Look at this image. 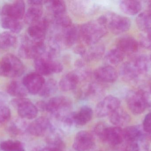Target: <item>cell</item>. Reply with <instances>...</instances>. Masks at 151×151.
I'll return each instance as SVG.
<instances>
[{
  "instance_id": "obj_31",
  "label": "cell",
  "mask_w": 151,
  "mask_h": 151,
  "mask_svg": "<svg viewBox=\"0 0 151 151\" xmlns=\"http://www.w3.org/2000/svg\"><path fill=\"white\" fill-rule=\"evenodd\" d=\"M125 56L123 52L116 48L111 50L106 54L105 59L109 65H116L123 61Z\"/></svg>"
},
{
  "instance_id": "obj_11",
  "label": "cell",
  "mask_w": 151,
  "mask_h": 151,
  "mask_svg": "<svg viewBox=\"0 0 151 151\" xmlns=\"http://www.w3.org/2000/svg\"><path fill=\"white\" fill-rule=\"evenodd\" d=\"M120 101L119 98L113 96H107L98 104L95 111L96 115L99 118L110 116L111 113L120 107Z\"/></svg>"
},
{
  "instance_id": "obj_30",
  "label": "cell",
  "mask_w": 151,
  "mask_h": 151,
  "mask_svg": "<svg viewBox=\"0 0 151 151\" xmlns=\"http://www.w3.org/2000/svg\"><path fill=\"white\" fill-rule=\"evenodd\" d=\"M17 38L13 33L4 32L0 33V48L8 50L16 45Z\"/></svg>"
},
{
  "instance_id": "obj_36",
  "label": "cell",
  "mask_w": 151,
  "mask_h": 151,
  "mask_svg": "<svg viewBox=\"0 0 151 151\" xmlns=\"http://www.w3.org/2000/svg\"><path fill=\"white\" fill-rule=\"evenodd\" d=\"M104 87L103 83L98 82H94L90 83L87 87L84 93L86 97H97L102 95Z\"/></svg>"
},
{
  "instance_id": "obj_35",
  "label": "cell",
  "mask_w": 151,
  "mask_h": 151,
  "mask_svg": "<svg viewBox=\"0 0 151 151\" xmlns=\"http://www.w3.org/2000/svg\"><path fill=\"white\" fill-rule=\"evenodd\" d=\"M128 142V144L127 147V151H149V144L146 141V137Z\"/></svg>"
},
{
  "instance_id": "obj_39",
  "label": "cell",
  "mask_w": 151,
  "mask_h": 151,
  "mask_svg": "<svg viewBox=\"0 0 151 151\" xmlns=\"http://www.w3.org/2000/svg\"><path fill=\"white\" fill-rule=\"evenodd\" d=\"M28 126H26V124L24 121L18 120L11 124L9 128V133L13 136H18L23 134L24 131L27 130Z\"/></svg>"
},
{
  "instance_id": "obj_41",
  "label": "cell",
  "mask_w": 151,
  "mask_h": 151,
  "mask_svg": "<svg viewBox=\"0 0 151 151\" xmlns=\"http://www.w3.org/2000/svg\"><path fill=\"white\" fill-rule=\"evenodd\" d=\"M140 42L144 48L151 50V27L143 31L140 37Z\"/></svg>"
},
{
  "instance_id": "obj_45",
  "label": "cell",
  "mask_w": 151,
  "mask_h": 151,
  "mask_svg": "<svg viewBox=\"0 0 151 151\" xmlns=\"http://www.w3.org/2000/svg\"><path fill=\"white\" fill-rule=\"evenodd\" d=\"M147 102L148 106H151V83L149 86L148 91L142 90Z\"/></svg>"
},
{
  "instance_id": "obj_51",
  "label": "cell",
  "mask_w": 151,
  "mask_h": 151,
  "mask_svg": "<svg viewBox=\"0 0 151 151\" xmlns=\"http://www.w3.org/2000/svg\"><path fill=\"white\" fill-rule=\"evenodd\" d=\"M150 61H151V56H150Z\"/></svg>"
},
{
  "instance_id": "obj_42",
  "label": "cell",
  "mask_w": 151,
  "mask_h": 151,
  "mask_svg": "<svg viewBox=\"0 0 151 151\" xmlns=\"http://www.w3.org/2000/svg\"><path fill=\"white\" fill-rule=\"evenodd\" d=\"M11 118V111L9 107L3 105L0 106V125L9 121Z\"/></svg>"
},
{
  "instance_id": "obj_4",
  "label": "cell",
  "mask_w": 151,
  "mask_h": 151,
  "mask_svg": "<svg viewBox=\"0 0 151 151\" xmlns=\"http://www.w3.org/2000/svg\"><path fill=\"white\" fill-rule=\"evenodd\" d=\"M72 106L71 100L66 97L57 96L51 98L47 103V111L61 120L69 114Z\"/></svg>"
},
{
  "instance_id": "obj_23",
  "label": "cell",
  "mask_w": 151,
  "mask_h": 151,
  "mask_svg": "<svg viewBox=\"0 0 151 151\" xmlns=\"http://www.w3.org/2000/svg\"><path fill=\"white\" fill-rule=\"evenodd\" d=\"M42 6L31 5L25 14V22L30 25L36 24L42 18Z\"/></svg>"
},
{
  "instance_id": "obj_1",
  "label": "cell",
  "mask_w": 151,
  "mask_h": 151,
  "mask_svg": "<svg viewBox=\"0 0 151 151\" xmlns=\"http://www.w3.org/2000/svg\"><path fill=\"white\" fill-rule=\"evenodd\" d=\"M107 27L99 18L80 27V40L83 45H96L107 33Z\"/></svg>"
},
{
  "instance_id": "obj_40",
  "label": "cell",
  "mask_w": 151,
  "mask_h": 151,
  "mask_svg": "<svg viewBox=\"0 0 151 151\" xmlns=\"http://www.w3.org/2000/svg\"><path fill=\"white\" fill-rule=\"evenodd\" d=\"M140 75L145 74L149 70V63L147 57L143 55L137 56L134 59Z\"/></svg>"
},
{
  "instance_id": "obj_50",
  "label": "cell",
  "mask_w": 151,
  "mask_h": 151,
  "mask_svg": "<svg viewBox=\"0 0 151 151\" xmlns=\"http://www.w3.org/2000/svg\"><path fill=\"white\" fill-rule=\"evenodd\" d=\"M149 10H148L150 11L151 12V1H150V4H149Z\"/></svg>"
},
{
  "instance_id": "obj_37",
  "label": "cell",
  "mask_w": 151,
  "mask_h": 151,
  "mask_svg": "<svg viewBox=\"0 0 151 151\" xmlns=\"http://www.w3.org/2000/svg\"><path fill=\"white\" fill-rule=\"evenodd\" d=\"M0 149L2 151H25L22 143L12 140H7L1 143Z\"/></svg>"
},
{
  "instance_id": "obj_43",
  "label": "cell",
  "mask_w": 151,
  "mask_h": 151,
  "mask_svg": "<svg viewBox=\"0 0 151 151\" xmlns=\"http://www.w3.org/2000/svg\"><path fill=\"white\" fill-rule=\"evenodd\" d=\"M106 127H106L104 124L100 123L98 124L94 129V133L97 136L102 140H103Z\"/></svg>"
},
{
  "instance_id": "obj_14",
  "label": "cell",
  "mask_w": 151,
  "mask_h": 151,
  "mask_svg": "<svg viewBox=\"0 0 151 151\" xmlns=\"http://www.w3.org/2000/svg\"><path fill=\"white\" fill-rule=\"evenodd\" d=\"M94 76L97 81L102 83H113L117 80L118 74L112 66L106 65L96 69Z\"/></svg>"
},
{
  "instance_id": "obj_19",
  "label": "cell",
  "mask_w": 151,
  "mask_h": 151,
  "mask_svg": "<svg viewBox=\"0 0 151 151\" xmlns=\"http://www.w3.org/2000/svg\"><path fill=\"white\" fill-rule=\"evenodd\" d=\"M121 78L126 82H131L140 75L138 68L134 59L124 63L119 69Z\"/></svg>"
},
{
  "instance_id": "obj_26",
  "label": "cell",
  "mask_w": 151,
  "mask_h": 151,
  "mask_svg": "<svg viewBox=\"0 0 151 151\" xmlns=\"http://www.w3.org/2000/svg\"><path fill=\"white\" fill-rule=\"evenodd\" d=\"M105 52V48L104 45H94L89 48L86 49V51L82 57L87 62L96 61L101 59Z\"/></svg>"
},
{
  "instance_id": "obj_46",
  "label": "cell",
  "mask_w": 151,
  "mask_h": 151,
  "mask_svg": "<svg viewBox=\"0 0 151 151\" xmlns=\"http://www.w3.org/2000/svg\"><path fill=\"white\" fill-rule=\"evenodd\" d=\"M86 49L87 48L85 47V45L83 44H80L75 47L74 51L76 54L82 57L86 51Z\"/></svg>"
},
{
  "instance_id": "obj_15",
  "label": "cell",
  "mask_w": 151,
  "mask_h": 151,
  "mask_svg": "<svg viewBox=\"0 0 151 151\" xmlns=\"http://www.w3.org/2000/svg\"><path fill=\"white\" fill-rule=\"evenodd\" d=\"M95 4L88 1H71L70 8L72 12L78 16H85L92 14L98 9Z\"/></svg>"
},
{
  "instance_id": "obj_7",
  "label": "cell",
  "mask_w": 151,
  "mask_h": 151,
  "mask_svg": "<svg viewBox=\"0 0 151 151\" xmlns=\"http://www.w3.org/2000/svg\"><path fill=\"white\" fill-rule=\"evenodd\" d=\"M59 46L71 47L80 40V27L73 24L68 28L62 29L61 33L52 38Z\"/></svg>"
},
{
  "instance_id": "obj_47",
  "label": "cell",
  "mask_w": 151,
  "mask_h": 151,
  "mask_svg": "<svg viewBox=\"0 0 151 151\" xmlns=\"http://www.w3.org/2000/svg\"><path fill=\"white\" fill-rule=\"evenodd\" d=\"M62 150L54 147L47 146L44 147H37L34 149L32 151H62Z\"/></svg>"
},
{
  "instance_id": "obj_12",
  "label": "cell",
  "mask_w": 151,
  "mask_h": 151,
  "mask_svg": "<svg viewBox=\"0 0 151 151\" xmlns=\"http://www.w3.org/2000/svg\"><path fill=\"white\" fill-rule=\"evenodd\" d=\"M42 75L37 72H32L24 76L22 83L28 93L32 95L39 94L45 82Z\"/></svg>"
},
{
  "instance_id": "obj_16",
  "label": "cell",
  "mask_w": 151,
  "mask_h": 151,
  "mask_svg": "<svg viewBox=\"0 0 151 151\" xmlns=\"http://www.w3.org/2000/svg\"><path fill=\"white\" fill-rule=\"evenodd\" d=\"M95 144L91 134L86 131H81L76 135L73 148L76 151H86L91 150Z\"/></svg>"
},
{
  "instance_id": "obj_44",
  "label": "cell",
  "mask_w": 151,
  "mask_h": 151,
  "mask_svg": "<svg viewBox=\"0 0 151 151\" xmlns=\"http://www.w3.org/2000/svg\"><path fill=\"white\" fill-rule=\"evenodd\" d=\"M143 129L145 133L151 134V112L145 116L143 123Z\"/></svg>"
},
{
  "instance_id": "obj_25",
  "label": "cell",
  "mask_w": 151,
  "mask_h": 151,
  "mask_svg": "<svg viewBox=\"0 0 151 151\" xmlns=\"http://www.w3.org/2000/svg\"><path fill=\"white\" fill-rule=\"evenodd\" d=\"M109 117L111 123L120 127L128 124L130 119L128 113L120 107L111 113Z\"/></svg>"
},
{
  "instance_id": "obj_6",
  "label": "cell",
  "mask_w": 151,
  "mask_h": 151,
  "mask_svg": "<svg viewBox=\"0 0 151 151\" xmlns=\"http://www.w3.org/2000/svg\"><path fill=\"white\" fill-rule=\"evenodd\" d=\"M49 26L48 20L46 18H42L38 23L29 26L26 37L36 44H44L46 33Z\"/></svg>"
},
{
  "instance_id": "obj_9",
  "label": "cell",
  "mask_w": 151,
  "mask_h": 151,
  "mask_svg": "<svg viewBox=\"0 0 151 151\" xmlns=\"http://www.w3.org/2000/svg\"><path fill=\"white\" fill-rule=\"evenodd\" d=\"M44 44H36L29 40L25 37L19 49L20 57L26 59H35L42 56L46 51Z\"/></svg>"
},
{
  "instance_id": "obj_24",
  "label": "cell",
  "mask_w": 151,
  "mask_h": 151,
  "mask_svg": "<svg viewBox=\"0 0 151 151\" xmlns=\"http://www.w3.org/2000/svg\"><path fill=\"white\" fill-rule=\"evenodd\" d=\"M121 10L127 15L134 16L138 14L142 9V3L138 1H122L119 4Z\"/></svg>"
},
{
  "instance_id": "obj_34",
  "label": "cell",
  "mask_w": 151,
  "mask_h": 151,
  "mask_svg": "<svg viewBox=\"0 0 151 151\" xmlns=\"http://www.w3.org/2000/svg\"><path fill=\"white\" fill-rule=\"evenodd\" d=\"M138 27L142 31L147 30L151 27V12L149 10L142 12L136 19Z\"/></svg>"
},
{
  "instance_id": "obj_29",
  "label": "cell",
  "mask_w": 151,
  "mask_h": 151,
  "mask_svg": "<svg viewBox=\"0 0 151 151\" xmlns=\"http://www.w3.org/2000/svg\"><path fill=\"white\" fill-rule=\"evenodd\" d=\"M2 27L9 30L13 33H19L23 28L19 20L7 17H3L1 21Z\"/></svg>"
},
{
  "instance_id": "obj_28",
  "label": "cell",
  "mask_w": 151,
  "mask_h": 151,
  "mask_svg": "<svg viewBox=\"0 0 151 151\" xmlns=\"http://www.w3.org/2000/svg\"><path fill=\"white\" fill-rule=\"evenodd\" d=\"M125 140L132 142L140 138L146 137V134L142 128L139 126H131L124 129Z\"/></svg>"
},
{
  "instance_id": "obj_2",
  "label": "cell",
  "mask_w": 151,
  "mask_h": 151,
  "mask_svg": "<svg viewBox=\"0 0 151 151\" xmlns=\"http://www.w3.org/2000/svg\"><path fill=\"white\" fill-rule=\"evenodd\" d=\"M24 72V66L21 60L12 54H7L0 61V76L16 78Z\"/></svg>"
},
{
  "instance_id": "obj_22",
  "label": "cell",
  "mask_w": 151,
  "mask_h": 151,
  "mask_svg": "<svg viewBox=\"0 0 151 151\" xmlns=\"http://www.w3.org/2000/svg\"><path fill=\"white\" fill-rule=\"evenodd\" d=\"M72 116L74 125L84 126L92 118L93 111L88 106H83L78 112L72 113Z\"/></svg>"
},
{
  "instance_id": "obj_17",
  "label": "cell",
  "mask_w": 151,
  "mask_h": 151,
  "mask_svg": "<svg viewBox=\"0 0 151 151\" xmlns=\"http://www.w3.org/2000/svg\"><path fill=\"white\" fill-rule=\"evenodd\" d=\"M52 128L48 119L45 117H40L28 126L27 131L32 135L40 137L43 136L48 130H51Z\"/></svg>"
},
{
  "instance_id": "obj_18",
  "label": "cell",
  "mask_w": 151,
  "mask_h": 151,
  "mask_svg": "<svg viewBox=\"0 0 151 151\" xmlns=\"http://www.w3.org/2000/svg\"><path fill=\"white\" fill-rule=\"evenodd\" d=\"M125 140L124 129L120 127H106L102 141L114 146L119 145Z\"/></svg>"
},
{
  "instance_id": "obj_21",
  "label": "cell",
  "mask_w": 151,
  "mask_h": 151,
  "mask_svg": "<svg viewBox=\"0 0 151 151\" xmlns=\"http://www.w3.org/2000/svg\"><path fill=\"white\" fill-rule=\"evenodd\" d=\"M138 47L139 45L137 41L130 36L122 37L118 40L116 44V48L125 55L136 53L138 51Z\"/></svg>"
},
{
  "instance_id": "obj_5",
  "label": "cell",
  "mask_w": 151,
  "mask_h": 151,
  "mask_svg": "<svg viewBox=\"0 0 151 151\" xmlns=\"http://www.w3.org/2000/svg\"><path fill=\"white\" fill-rule=\"evenodd\" d=\"M36 72L42 76H48L63 72V66L60 62L42 56L34 59Z\"/></svg>"
},
{
  "instance_id": "obj_20",
  "label": "cell",
  "mask_w": 151,
  "mask_h": 151,
  "mask_svg": "<svg viewBox=\"0 0 151 151\" xmlns=\"http://www.w3.org/2000/svg\"><path fill=\"white\" fill-rule=\"evenodd\" d=\"M81 81L79 73L76 71L66 74L61 79L58 85L63 91H70L76 88Z\"/></svg>"
},
{
  "instance_id": "obj_10",
  "label": "cell",
  "mask_w": 151,
  "mask_h": 151,
  "mask_svg": "<svg viewBox=\"0 0 151 151\" xmlns=\"http://www.w3.org/2000/svg\"><path fill=\"white\" fill-rule=\"evenodd\" d=\"M127 102L129 110L137 115L143 113L148 107L142 90L129 91L127 95Z\"/></svg>"
},
{
  "instance_id": "obj_27",
  "label": "cell",
  "mask_w": 151,
  "mask_h": 151,
  "mask_svg": "<svg viewBox=\"0 0 151 151\" xmlns=\"http://www.w3.org/2000/svg\"><path fill=\"white\" fill-rule=\"evenodd\" d=\"M7 91L9 95L17 98H24L28 92L22 82L17 81H13L10 82L7 87Z\"/></svg>"
},
{
  "instance_id": "obj_32",
  "label": "cell",
  "mask_w": 151,
  "mask_h": 151,
  "mask_svg": "<svg viewBox=\"0 0 151 151\" xmlns=\"http://www.w3.org/2000/svg\"><path fill=\"white\" fill-rule=\"evenodd\" d=\"M53 17L66 13V5L65 2L60 0L47 1V3Z\"/></svg>"
},
{
  "instance_id": "obj_3",
  "label": "cell",
  "mask_w": 151,
  "mask_h": 151,
  "mask_svg": "<svg viewBox=\"0 0 151 151\" xmlns=\"http://www.w3.org/2000/svg\"><path fill=\"white\" fill-rule=\"evenodd\" d=\"M99 18L107 29L114 34H120L127 32L131 26L129 19L113 12H108Z\"/></svg>"
},
{
  "instance_id": "obj_8",
  "label": "cell",
  "mask_w": 151,
  "mask_h": 151,
  "mask_svg": "<svg viewBox=\"0 0 151 151\" xmlns=\"http://www.w3.org/2000/svg\"><path fill=\"white\" fill-rule=\"evenodd\" d=\"M11 104L17 109L18 113L22 118L31 120L35 118L38 111L29 99L24 98H15L11 101Z\"/></svg>"
},
{
  "instance_id": "obj_48",
  "label": "cell",
  "mask_w": 151,
  "mask_h": 151,
  "mask_svg": "<svg viewBox=\"0 0 151 151\" xmlns=\"http://www.w3.org/2000/svg\"><path fill=\"white\" fill-rule=\"evenodd\" d=\"M47 103L43 101H40L36 103L35 106L38 111L43 112L47 111Z\"/></svg>"
},
{
  "instance_id": "obj_38",
  "label": "cell",
  "mask_w": 151,
  "mask_h": 151,
  "mask_svg": "<svg viewBox=\"0 0 151 151\" xmlns=\"http://www.w3.org/2000/svg\"><path fill=\"white\" fill-rule=\"evenodd\" d=\"M53 18L55 25L62 29L68 28L73 25L72 20L66 12Z\"/></svg>"
},
{
  "instance_id": "obj_49",
  "label": "cell",
  "mask_w": 151,
  "mask_h": 151,
  "mask_svg": "<svg viewBox=\"0 0 151 151\" xmlns=\"http://www.w3.org/2000/svg\"><path fill=\"white\" fill-rule=\"evenodd\" d=\"M47 1H42V0H31L28 1L27 2L31 5H41L47 3Z\"/></svg>"
},
{
  "instance_id": "obj_13",
  "label": "cell",
  "mask_w": 151,
  "mask_h": 151,
  "mask_svg": "<svg viewBox=\"0 0 151 151\" xmlns=\"http://www.w3.org/2000/svg\"><path fill=\"white\" fill-rule=\"evenodd\" d=\"M25 4L23 1H17L12 3L5 4L2 8V17H7L20 20L24 17Z\"/></svg>"
},
{
  "instance_id": "obj_33",
  "label": "cell",
  "mask_w": 151,
  "mask_h": 151,
  "mask_svg": "<svg viewBox=\"0 0 151 151\" xmlns=\"http://www.w3.org/2000/svg\"><path fill=\"white\" fill-rule=\"evenodd\" d=\"M58 88V85L56 81L53 79H50L45 82L39 94L43 97H49L56 92Z\"/></svg>"
}]
</instances>
